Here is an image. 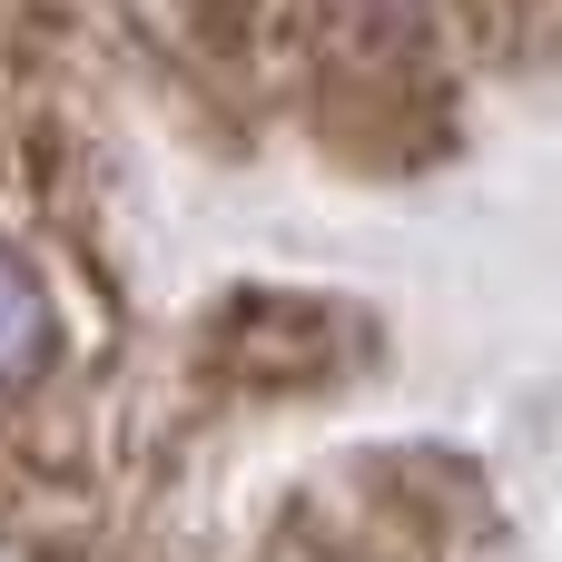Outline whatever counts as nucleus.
<instances>
[{"label": "nucleus", "mask_w": 562, "mask_h": 562, "mask_svg": "<svg viewBox=\"0 0 562 562\" xmlns=\"http://www.w3.org/2000/svg\"><path fill=\"white\" fill-rule=\"evenodd\" d=\"M454 69H543L553 49V0H435Z\"/></svg>", "instance_id": "39448f33"}, {"label": "nucleus", "mask_w": 562, "mask_h": 562, "mask_svg": "<svg viewBox=\"0 0 562 562\" xmlns=\"http://www.w3.org/2000/svg\"><path fill=\"white\" fill-rule=\"evenodd\" d=\"M286 109L346 178H425L464 138V69L435 0H277Z\"/></svg>", "instance_id": "f257e3e1"}, {"label": "nucleus", "mask_w": 562, "mask_h": 562, "mask_svg": "<svg viewBox=\"0 0 562 562\" xmlns=\"http://www.w3.org/2000/svg\"><path fill=\"white\" fill-rule=\"evenodd\" d=\"M119 366V286L99 217H0V405Z\"/></svg>", "instance_id": "7ed1b4c3"}, {"label": "nucleus", "mask_w": 562, "mask_h": 562, "mask_svg": "<svg viewBox=\"0 0 562 562\" xmlns=\"http://www.w3.org/2000/svg\"><path fill=\"white\" fill-rule=\"evenodd\" d=\"M267 543L316 562H474L494 543V494L454 445H356L277 504Z\"/></svg>", "instance_id": "f03ea898"}, {"label": "nucleus", "mask_w": 562, "mask_h": 562, "mask_svg": "<svg viewBox=\"0 0 562 562\" xmlns=\"http://www.w3.org/2000/svg\"><path fill=\"white\" fill-rule=\"evenodd\" d=\"M375 356V326L316 286H237L188 326V395L198 405H296L336 395Z\"/></svg>", "instance_id": "20e7f679"}]
</instances>
